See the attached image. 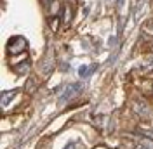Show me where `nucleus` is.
Here are the masks:
<instances>
[{
	"label": "nucleus",
	"mask_w": 153,
	"mask_h": 149,
	"mask_svg": "<svg viewBox=\"0 0 153 149\" xmlns=\"http://www.w3.org/2000/svg\"><path fill=\"white\" fill-rule=\"evenodd\" d=\"M26 47H28L26 38L14 37V38H10V40H9L7 50H9V54H12V56H18V54H21V52H25V50H26Z\"/></svg>",
	"instance_id": "nucleus-1"
},
{
	"label": "nucleus",
	"mask_w": 153,
	"mask_h": 149,
	"mask_svg": "<svg viewBox=\"0 0 153 149\" xmlns=\"http://www.w3.org/2000/svg\"><path fill=\"white\" fill-rule=\"evenodd\" d=\"M82 83H70L65 89V92H63V95H61V103H66V101H71V99H75V97H78L80 94H82Z\"/></svg>",
	"instance_id": "nucleus-2"
},
{
	"label": "nucleus",
	"mask_w": 153,
	"mask_h": 149,
	"mask_svg": "<svg viewBox=\"0 0 153 149\" xmlns=\"http://www.w3.org/2000/svg\"><path fill=\"white\" fill-rule=\"evenodd\" d=\"M132 109H134V113H136L137 116H141V118H148V116L152 114L150 106L144 103V101H134L132 103Z\"/></svg>",
	"instance_id": "nucleus-3"
},
{
	"label": "nucleus",
	"mask_w": 153,
	"mask_h": 149,
	"mask_svg": "<svg viewBox=\"0 0 153 149\" xmlns=\"http://www.w3.org/2000/svg\"><path fill=\"white\" fill-rule=\"evenodd\" d=\"M94 68H96L94 64L92 66H80V68H78V74H80V78H89L91 73L94 71Z\"/></svg>",
	"instance_id": "nucleus-4"
},
{
	"label": "nucleus",
	"mask_w": 153,
	"mask_h": 149,
	"mask_svg": "<svg viewBox=\"0 0 153 149\" xmlns=\"http://www.w3.org/2000/svg\"><path fill=\"white\" fill-rule=\"evenodd\" d=\"M16 94H18V90H10V92H4L2 94V106H7V103H9Z\"/></svg>",
	"instance_id": "nucleus-5"
},
{
	"label": "nucleus",
	"mask_w": 153,
	"mask_h": 149,
	"mask_svg": "<svg viewBox=\"0 0 153 149\" xmlns=\"http://www.w3.org/2000/svg\"><path fill=\"white\" fill-rule=\"evenodd\" d=\"M122 4H124V0H117V7H118V10L122 9Z\"/></svg>",
	"instance_id": "nucleus-6"
},
{
	"label": "nucleus",
	"mask_w": 153,
	"mask_h": 149,
	"mask_svg": "<svg viewBox=\"0 0 153 149\" xmlns=\"http://www.w3.org/2000/svg\"><path fill=\"white\" fill-rule=\"evenodd\" d=\"M65 149H75V142H70V146H66Z\"/></svg>",
	"instance_id": "nucleus-7"
},
{
	"label": "nucleus",
	"mask_w": 153,
	"mask_h": 149,
	"mask_svg": "<svg viewBox=\"0 0 153 149\" xmlns=\"http://www.w3.org/2000/svg\"><path fill=\"white\" fill-rule=\"evenodd\" d=\"M136 149H146V148H144V146H137Z\"/></svg>",
	"instance_id": "nucleus-8"
},
{
	"label": "nucleus",
	"mask_w": 153,
	"mask_h": 149,
	"mask_svg": "<svg viewBox=\"0 0 153 149\" xmlns=\"http://www.w3.org/2000/svg\"><path fill=\"white\" fill-rule=\"evenodd\" d=\"M148 26H150V30H153V23H150V24H148Z\"/></svg>",
	"instance_id": "nucleus-9"
},
{
	"label": "nucleus",
	"mask_w": 153,
	"mask_h": 149,
	"mask_svg": "<svg viewBox=\"0 0 153 149\" xmlns=\"http://www.w3.org/2000/svg\"><path fill=\"white\" fill-rule=\"evenodd\" d=\"M152 49H153V45H152Z\"/></svg>",
	"instance_id": "nucleus-10"
}]
</instances>
